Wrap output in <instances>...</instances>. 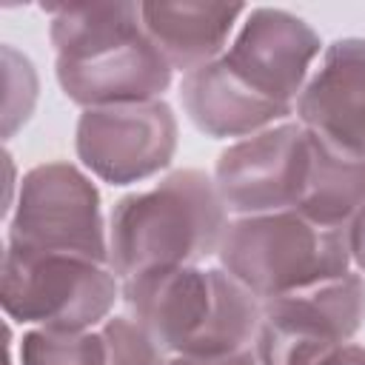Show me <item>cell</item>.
<instances>
[{
    "instance_id": "1",
    "label": "cell",
    "mask_w": 365,
    "mask_h": 365,
    "mask_svg": "<svg viewBox=\"0 0 365 365\" xmlns=\"http://www.w3.org/2000/svg\"><path fill=\"white\" fill-rule=\"evenodd\" d=\"M60 91L86 108L160 100L174 68L143 26L140 3H43Z\"/></svg>"
},
{
    "instance_id": "2",
    "label": "cell",
    "mask_w": 365,
    "mask_h": 365,
    "mask_svg": "<svg viewBox=\"0 0 365 365\" xmlns=\"http://www.w3.org/2000/svg\"><path fill=\"white\" fill-rule=\"evenodd\" d=\"M125 317L168 356H225L251 351L262 299L225 268L177 265L123 279Z\"/></svg>"
},
{
    "instance_id": "3",
    "label": "cell",
    "mask_w": 365,
    "mask_h": 365,
    "mask_svg": "<svg viewBox=\"0 0 365 365\" xmlns=\"http://www.w3.org/2000/svg\"><path fill=\"white\" fill-rule=\"evenodd\" d=\"M231 214L214 177L200 168L165 174L145 191L114 202L108 217V265L120 279L137 274L202 265L217 257Z\"/></svg>"
},
{
    "instance_id": "4",
    "label": "cell",
    "mask_w": 365,
    "mask_h": 365,
    "mask_svg": "<svg viewBox=\"0 0 365 365\" xmlns=\"http://www.w3.org/2000/svg\"><path fill=\"white\" fill-rule=\"evenodd\" d=\"M217 259L265 302L348 274V228H325L297 208L231 217Z\"/></svg>"
},
{
    "instance_id": "5",
    "label": "cell",
    "mask_w": 365,
    "mask_h": 365,
    "mask_svg": "<svg viewBox=\"0 0 365 365\" xmlns=\"http://www.w3.org/2000/svg\"><path fill=\"white\" fill-rule=\"evenodd\" d=\"M123 299L108 262L66 254H26L6 245L0 305L9 322L54 331H94Z\"/></svg>"
},
{
    "instance_id": "6",
    "label": "cell",
    "mask_w": 365,
    "mask_h": 365,
    "mask_svg": "<svg viewBox=\"0 0 365 365\" xmlns=\"http://www.w3.org/2000/svg\"><path fill=\"white\" fill-rule=\"evenodd\" d=\"M6 245L26 254L108 262V225L91 174L66 160L29 168L6 217Z\"/></svg>"
},
{
    "instance_id": "7",
    "label": "cell",
    "mask_w": 365,
    "mask_h": 365,
    "mask_svg": "<svg viewBox=\"0 0 365 365\" xmlns=\"http://www.w3.org/2000/svg\"><path fill=\"white\" fill-rule=\"evenodd\" d=\"M365 325V277L348 271L262 302L259 365H322Z\"/></svg>"
},
{
    "instance_id": "8",
    "label": "cell",
    "mask_w": 365,
    "mask_h": 365,
    "mask_svg": "<svg viewBox=\"0 0 365 365\" xmlns=\"http://www.w3.org/2000/svg\"><path fill=\"white\" fill-rule=\"evenodd\" d=\"M177 137V114L160 97L86 108L77 117L74 151L91 177L108 185H134L171 165Z\"/></svg>"
},
{
    "instance_id": "9",
    "label": "cell",
    "mask_w": 365,
    "mask_h": 365,
    "mask_svg": "<svg viewBox=\"0 0 365 365\" xmlns=\"http://www.w3.org/2000/svg\"><path fill=\"white\" fill-rule=\"evenodd\" d=\"M308 160L311 131L294 117L231 143L211 177L231 217L277 214L299 205Z\"/></svg>"
},
{
    "instance_id": "10",
    "label": "cell",
    "mask_w": 365,
    "mask_h": 365,
    "mask_svg": "<svg viewBox=\"0 0 365 365\" xmlns=\"http://www.w3.org/2000/svg\"><path fill=\"white\" fill-rule=\"evenodd\" d=\"M325 46L299 14L288 9H248L222 66L254 94L297 114V100L311 80L314 63Z\"/></svg>"
},
{
    "instance_id": "11",
    "label": "cell",
    "mask_w": 365,
    "mask_h": 365,
    "mask_svg": "<svg viewBox=\"0 0 365 365\" xmlns=\"http://www.w3.org/2000/svg\"><path fill=\"white\" fill-rule=\"evenodd\" d=\"M297 120L334 145L365 157V40L339 37L297 100Z\"/></svg>"
},
{
    "instance_id": "12",
    "label": "cell",
    "mask_w": 365,
    "mask_h": 365,
    "mask_svg": "<svg viewBox=\"0 0 365 365\" xmlns=\"http://www.w3.org/2000/svg\"><path fill=\"white\" fill-rule=\"evenodd\" d=\"M248 6L202 0L140 3L143 26L174 71L191 74L225 54Z\"/></svg>"
},
{
    "instance_id": "13",
    "label": "cell",
    "mask_w": 365,
    "mask_h": 365,
    "mask_svg": "<svg viewBox=\"0 0 365 365\" xmlns=\"http://www.w3.org/2000/svg\"><path fill=\"white\" fill-rule=\"evenodd\" d=\"M180 103L197 131L211 140H245L297 114L254 94L242 86L222 60H214L180 80Z\"/></svg>"
},
{
    "instance_id": "14",
    "label": "cell",
    "mask_w": 365,
    "mask_h": 365,
    "mask_svg": "<svg viewBox=\"0 0 365 365\" xmlns=\"http://www.w3.org/2000/svg\"><path fill=\"white\" fill-rule=\"evenodd\" d=\"M362 205H365V157L345 151L311 131L308 177L297 211L325 228H348Z\"/></svg>"
},
{
    "instance_id": "15",
    "label": "cell",
    "mask_w": 365,
    "mask_h": 365,
    "mask_svg": "<svg viewBox=\"0 0 365 365\" xmlns=\"http://www.w3.org/2000/svg\"><path fill=\"white\" fill-rule=\"evenodd\" d=\"M20 365H106L108 348L100 328L94 331H54L29 328L17 342Z\"/></svg>"
},
{
    "instance_id": "16",
    "label": "cell",
    "mask_w": 365,
    "mask_h": 365,
    "mask_svg": "<svg viewBox=\"0 0 365 365\" xmlns=\"http://www.w3.org/2000/svg\"><path fill=\"white\" fill-rule=\"evenodd\" d=\"M3 140H11L31 120L40 83L34 63L9 43L3 46Z\"/></svg>"
},
{
    "instance_id": "17",
    "label": "cell",
    "mask_w": 365,
    "mask_h": 365,
    "mask_svg": "<svg viewBox=\"0 0 365 365\" xmlns=\"http://www.w3.org/2000/svg\"><path fill=\"white\" fill-rule=\"evenodd\" d=\"M108 348L106 365H168L171 356L154 342L134 319L128 317H111L100 325Z\"/></svg>"
},
{
    "instance_id": "18",
    "label": "cell",
    "mask_w": 365,
    "mask_h": 365,
    "mask_svg": "<svg viewBox=\"0 0 365 365\" xmlns=\"http://www.w3.org/2000/svg\"><path fill=\"white\" fill-rule=\"evenodd\" d=\"M168 365H259L257 351H240L225 356H171Z\"/></svg>"
},
{
    "instance_id": "19",
    "label": "cell",
    "mask_w": 365,
    "mask_h": 365,
    "mask_svg": "<svg viewBox=\"0 0 365 365\" xmlns=\"http://www.w3.org/2000/svg\"><path fill=\"white\" fill-rule=\"evenodd\" d=\"M348 248H351V265L365 274V205L348 225Z\"/></svg>"
},
{
    "instance_id": "20",
    "label": "cell",
    "mask_w": 365,
    "mask_h": 365,
    "mask_svg": "<svg viewBox=\"0 0 365 365\" xmlns=\"http://www.w3.org/2000/svg\"><path fill=\"white\" fill-rule=\"evenodd\" d=\"M322 365H365V348L356 342H348L339 351H334Z\"/></svg>"
},
{
    "instance_id": "21",
    "label": "cell",
    "mask_w": 365,
    "mask_h": 365,
    "mask_svg": "<svg viewBox=\"0 0 365 365\" xmlns=\"http://www.w3.org/2000/svg\"><path fill=\"white\" fill-rule=\"evenodd\" d=\"M6 359L9 365H14V339H11V322L6 319Z\"/></svg>"
}]
</instances>
